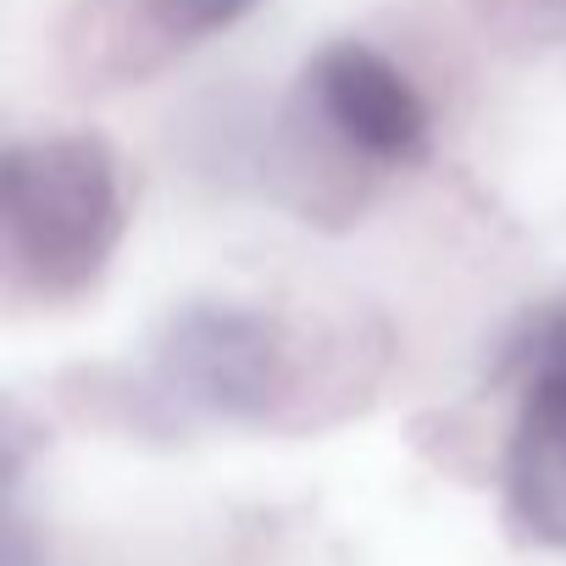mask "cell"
Listing matches in <instances>:
<instances>
[{
    "label": "cell",
    "instance_id": "obj_5",
    "mask_svg": "<svg viewBox=\"0 0 566 566\" xmlns=\"http://www.w3.org/2000/svg\"><path fill=\"white\" fill-rule=\"evenodd\" d=\"M505 505L533 544L566 549V367L522 384L505 444Z\"/></svg>",
    "mask_w": 566,
    "mask_h": 566
},
{
    "label": "cell",
    "instance_id": "obj_4",
    "mask_svg": "<svg viewBox=\"0 0 566 566\" xmlns=\"http://www.w3.org/2000/svg\"><path fill=\"white\" fill-rule=\"evenodd\" d=\"M306 95H312V112L328 123V134L345 150L367 161H389V167L428 156V134H433L428 106L411 90V78L373 45L361 40L328 45L306 67Z\"/></svg>",
    "mask_w": 566,
    "mask_h": 566
},
{
    "label": "cell",
    "instance_id": "obj_2",
    "mask_svg": "<svg viewBox=\"0 0 566 566\" xmlns=\"http://www.w3.org/2000/svg\"><path fill=\"white\" fill-rule=\"evenodd\" d=\"M156 361L184 400L222 417H266L295 384L290 328L250 306H184Z\"/></svg>",
    "mask_w": 566,
    "mask_h": 566
},
{
    "label": "cell",
    "instance_id": "obj_1",
    "mask_svg": "<svg viewBox=\"0 0 566 566\" xmlns=\"http://www.w3.org/2000/svg\"><path fill=\"white\" fill-rule=\"evenodd\" d=\"M128 228L123 161L95 134H45L0 156V250L45 301H73L106 272Z\"/></svg>",
    "mask_w": 566,
    "mask_h": 566
},
{
    "label": "cell",
    "instance_id": "obj_3",
    "mask_svg": "<svg viewBox=\"0 0 566 566\" xmlns=\"http://www.w3.org/2000/svg\"><path fill=\"white\" fill-rule=\"evenodd\" d=\"M250 7L255 0H78L62 29V62L95 90L139 84L200 40L233 29Z\"/></svg>",
    "mask_w": 566,
    "mask_h": 566
},
{
    "label": "cell",
    "instance_id": "obj_6",
    "mask_svg": "<svg viewBox=\"0 0 566 566\" xmlns=\"http://www.w3.org/2000/svg\"><path fill=\"white\" fill-rule=\"evenodd\" d=\"M549 367H566V301L533 312L505 345V373H516L522 384L549 373Z\"/></svg>",
    "mask_w": 566,
    "mask_h": 566
}]
</instances>
